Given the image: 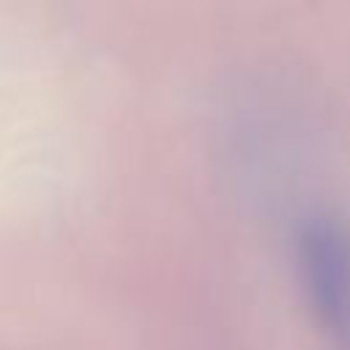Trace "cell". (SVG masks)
Segmentation results:
<instances>
[{
	"mask_svg": "<svg viewBox=\"0 0 350 350\" xmlns=\"http://www.w3.org/2000/svg\"><path fill=\"white\" fill-rule=\"evenodd\" d=\"M295 268L323 339L331 350H350V224L331 211L301 216Z\"/></svg>",
	"mask_w": 350,
	"mask_h": 350,
	"instance_id": "obj_1",
	"label": "cell"
}]
</instances>
